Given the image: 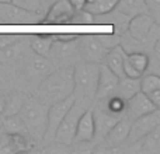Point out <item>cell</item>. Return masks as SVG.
<instances>
[{
  "mask_svg": "<svg viewBox=\"0 0 160 154\" xmlns=\"http://www.w3.org/2000/svg\"><path fill=\"white\" fill-rule=\"evenodd\" d=\"M73 94V67L61 66L45 77L35 91V98L45 105H52Z\"/></svg>",
  "mask_w": 160,
  "mask_h": 154,
  "instance_id": "obj_1",
  "label": "cell"
},
{
  "mask_svg": "<svg viewBox=\"0 0 160 154\" xmlns=\"http://www.w3.org/2000/svg\"><path fill=\"white\" fill-rule=\"evenodd\" d=\"M78 53L82 60L101 63L105 53L119 44L121 36L117 34L105 35H83L78 36Z\"/></svg>",
  "mask_w": 160,
  "mask_h": 154,
  "instance_id": "obj_2",
  "label": "cell"
},
{
  "mask_svg": "<svg viewBox=\"0 0 160 154\" xmlns=\"http://www.w3.org/2000/svg\"><path fill=\"white\" fill-rule=\"evenodd\" d=\"M47 113L48 105L42 104L35 97H25L18 111V116L24 123L25 130L34 139H44L47 128Z\"/></svg>",
  "mask_w": 160,
  "mask_h": 154,
  "instance_id": "obj_3",
  "label": "cell"
},
{
  "mask_svg": "<svg viewBox=\"0 0 160 154\" xmlns=\"http://www.w3.org/2000/svg\"><path fill=\"white\" fill-rule=\"evenodd\" d=\"M100 63L82 60L73 66V94L93 101L96 97Z\"/></svg>",
  "mask_w": 160,
  "mask_h": 154,
  "instance_id": "obj_4",
  "label": "cell"
},
{
  "mask_svg": "<svg viewBox=\"0 0 160 154\" xmlns=\"http://www.w3.org/2000/svg\"><path fill=\"white\" fill-rule=\"evenodd\" d=\"M91 101L87 98H82V97H76L75 102L72 104V107L69 108V111L66 112V115L63 116L62 122L59 123L58 129L53 136V142L63 146H70L73 144V137H75L76 126H78L79 118L88 107H90Z\"/></svg>",
  "mask_w": 160,
  "mask_h": 154,
  "instance_id": "obj_5",
  "label": "cell"
},
{
  "mask_svg": "<svg viewBox=\"0 0 160 154\" xmlns=\"http://www.w3.org/2000/svg\"><path fill=\"white\" fill-rule=\"evenodd\" d=\"M53 69H55V65L49 59L45 58V56L37 55L32 51H31L30 55L24 58L22 75H24L25 81L31 83L34 85H38L51 72H53Z\"/></svg>",
  "mask_w": 160,
  "mask_h": 154,
  "instance_id": "obj_6",
  "label": "cell"
},
{
  "mask_svg": "<svg viewBox=\"0 0 160 154\" xmlns=\"http://www.w3.org/2000/svg\"><path fill=\"white\" fill-rule=\"evenodd\" d=\"M41 17L10 3H0V24L8 25H32L41 24Z\"/></svg>",
  "mask_w": 160,
  "mask_h": 154,
  "instance_id": "obj_7",
  "label": "cell"
},
{
  "mask_svg": "<svg viewBox=\"0 0 160 154\" xmlns=\"http://www.w3.org/2000/svg\"><path fill=\"white\" fill-rule=\"evenodd\" d=\"M159 126H160V108L146 113V115L135 118L131 122L129 133H128V137L124 144L129 146V144L136 143L143 136H146L148 133H150L152 130H155Z\"/></svg>",
  "mask_w": 160,
  "mask_h": 154,
  "instance_id": "obj_8",
  "label": "cell"
},
{
  "mask_svg": "<svg viewBox=\"0 0 160 154\" xmlns=\"http://www.w3.org/2000/svg\"><path fill=\"white\" fill-rule=\"evenodd\" d=\"M75 98H76L75 94H70L69 97H66V98L61 99V101L48 107L47 128H45V133H44L45 142H53V136H55L56 129H58L59 123L62 122L63 116L66 115V112L69 111V108L75 102Z\"/></svg>",
  "mask_w": 160,
  "mask_h": 154,
  "instance_id": "obj_9",
  "label": "cell"
},
{
  "mask_svg": "<svg viewBox=\"0 0 160 154\" xmlns=\"http://www.w3.org/2000/svg\"><path fill=\"white\" fill-rule=\"evenodd\" d=\"M76 11L78 10H75L68 0H55V3L49 7L41 22L49 25L72 24V18Z\"/></svg>",
  "mask_w": 160,
  "mask_h": 154,
  "instance_id": "obj_10",
  "label": "cell"
},
{
  "mask_svg": "<svg viewBox=\"0 0 160 154\" xmlns=\"http://www.w3.org/2000/svg\"><path fill=\"white\" fill-rule=\"evenodd\" d=\"M91 109H93L94 125H96V135H94V139L102 140V139L105 137V135L108 133V130H110L122 116L114 115V113L108 112L101 105V102H98V101H97L96 107H91Z\"/></svg>",
  "mask_w": 160,
  "mask_h": 154,
  "instance_id": "obj_11",
  "label": "cell"
},
{
  "mask_svg": "<svg viewBox=\"0 0 160 154\" xmlns=\"http://www.w3.org/2000/svg\"><path fill=\"white\" fill-rule=\"evenodd\" d=\"M79 56L78 53V41H72V42H62V41H56L52 44L49 51L48 59L55 63H61V66H69V63L73 59Z\"/></svg>",
  "mask_w": 160,
  "mask_h": 154,
  "instance_id": "obj_12",
  "label": "cell"
},
{
  "mask_svg": "<svg viewBox=\"0 0 160 154\" xmlns=\"http://www.w3.org/2000/svg\"><path fill=\"white\" fill-rule=\"evenodd\" d=\"M94 135H96V125H94V116L91 105L80 115L78 126H76L75 137H73V143H88V142L94 140Z\"/></svg>",
  "mask_w": 160,
  "mask_h": 154,
  "instance_id": "obj_13",
  "label": "cell"
},
{
  "mask_svg": "<svg viewBox=\"0 0 160 154\" xmlns=\"http://www.w3.org/2000/svg\"><path fill=\"white\" fill-rule=\"evenodd\" d=\"M155 109H158V108L152 104V101L146 97V94H143L142 91H138V93L133 94L129 99H127L125 115L133 121L135 118L146 115V113L152 112V111H155Z\"/></svg>",
  "mask_w": 160,
  "mask_h": 154,
  "instance_id": "obj_14",
  "label": "cell"
},
{
  "mask_svg": "<svg viewBox=\"0 0 160 154\" xmlns=\"http://www.w3.org/2000/svg\"><path fill=\"white\" fill-rule=\"evenodd\" d=\"M119 79L105 66L104 63H100V72H98V80H97V88H96V97L94 99H102L107 98L108 95L114 93Z\"/></svg>",
  "mask_w": 160,
  "mask_h": 154,
  "instance_id": "obj_15",
  "label": "cell"
},
{
  "mask_svg": "<svg viewBox=\"0 0 160 154\" xmlns=\"http://www.w3.org/2000/svg\"><path fill=\"white\" fill-rule=\"evenodd\" d=\"M128 22H129V17H127L125 14L119 13L118 10L112 8L111 11L104 14H97L93 16V24H104V25H111L114 28V34L121 36L122 34L127 31Z\"/></svg>",
  "mask_w": 160,
  "mask_h": 154,
  "instance_id": "obj_16",
  "label": "cell"
},
{
  "mask_svg": "<svg viewBox=\"0 0 160 154\" xmlns=\"http://www.w3.org/2000/svg\"><path fill=\"white\" fill-rule=\"evenodd\" d=\"M131 122L132 119L128 118L127 115H122V118L108 130V133L105 135V137L102 139L104 143H107L108 146L111 147H118L122 146L125 143L128 137V133H129V126H131Z\"/></svg>",
  "mask_w": 160,
  "mask_h": 154,
  "instance_id": "obj_17",
  "label": "cell"
},
{
  "mask_svg": "<svg viewBox=\"0 0 160 154\" xmlns=\"http://www.w3.org/2000/svg\"><path fill=\"white\" fill-rule=\"evenodd\" d=\"M129 150L141 154H159L160 153V126L148 133L136 143L129 144Z\"/></svg>",
  "mask_w": 160,
  "mask_h": 154,
  "instance_id": "obj_18",
  "label": "cell"
},
{
  "mask_svg": "<svg viewBox=\"0 0 160 154\" xmlns=\"http://www.w3.org/2000/svg\"><path fill=\"white\" fill-rule=\"evenodd\" d=\"M127 56V52L125 49L121 46V45H115L114 48H111L107 53H105L104 59H102V63L111 70L118 79H122L124 76V59Z\"/></svg>",
  "mask_w": 160,
  "mask_h": 154,
  "instance_id": "obj_19",
  "label": "cell"
},
{
  "mask_svg": "<svg viewBox=\"0 0 160 154\" xmlns=\"http://www.w3.org/2000/svg\"><path fill=\"white\" fill-rule=\"evenodd\" d=\"M13 3L20 6L24 10L31 11V13L37 14L38 17L44 18V16L49 10L51 6L55 3V0H13Z\"/></svg>",
  "mask_w": 160,
  "mask_h": 154,
  "instance_id": "obj_20",
  "label": "cell"
},
{
  "mask_svg": "<svg viewBox=\"0 0 160 154\" xmlns=\"http://www.w3.org/2000/svg\"><path fill=\"white\" fill-rule=\"evenodd\" d=\"M56 35H48V34H38V35H34L30 41V48L32 52H35L37 55H41L48 58L49 55V51L52 44L55 42Z\"/></svg>",
  "mask_w": 160,
  "mask_h": 154,
  "instance_id": "obj_21",
  "label": "cell"
},
{
  "mask_svg": "<svg viewBox=\"0 0 160 154\" xmlns=\"http://www.w3.org/2000/svg\"><path fill=\"white\" fill-rule=\"evenodd\" d=\"M138 91H141V88H139V79L122 77V79H119L118 84H117L114 94H117L118 97H121V98H124L127 101Z\"/></svg>",
  "mask_w": 160,
  "mask_h": 154,
  "instance_id": "obj_22",
  "label": "cell"
},
{
  "mask_svg": "<svg viewBox=\"0 0 160 154\" xmlns=\"http://www.w3.org/2000/svg\"><path fill=\"white\" fill-rule=\"evenodd\" d=\"M115 10L125 14L129 18L133 16H138V14L148 13L143 0H118V3L115 6Z\"/></svg>",
  "mask_w": 160,
  "mask_h": 154,
  "instance_id": "obj_23",
  "label": "cell"
},
{
  "mask_svg": "<svg viewBox=\"0 0 160 154\" xmlns=\"http://www.w3.org/2000/svg\"><path fill=\"white\" fill-rule=\"evenodd\" d=\"M127 60L131 63V66L135 70H138L141 75L146 72L148 62H149V55L143 51H135V52L127 53Z\"/></svg>",
  "mask_w": 160,
  "mask_h": 154,
  "instance_id": "obj_24",
  "label": "cell"
},
{
  "mask_svg": "<svg viewBox=\"0 0 160 154\" xmlns=\"http://www.w3.org/2000/svg\"><path fill=\"white\" fill-rule=\"evenodd\" d=\"M117 3H118V0H93L91 3H87L84 6V10L91 13L93 16L104 14L115 8Z\"/></svg>",
  "mask_w": 160,
  "mask_h": 154,
  "instance_id": "obj_25",
  "label": "cell"
},
{
  "mask_svg": "<svg viewBox=\"0 0 160 154\" xmlns=\"http://www.w3.org/2000/svg\"><path fill=\"white\" fill-rule=\"evenodd\" d=\"M139 88L143 94H150L156 90H160V77L153 73H143L139 77Z\"/></svg>",
  "mask_w": 160,
  "mask_h": 154,
  "instance_id": "obj_26",
  "label": "cell"
},
{
  "mask_svg": "<svg viewBox=\"0 0 160 154\" xmlns=\"http://www.w3.org/2000/svg\"><path fill=\"white\" fill-rule=\"evenodd\" d=\"M3 128L7 133H24L25 135V126L22 123L21 118L18 116V113H14V115H4L3 118Z\"/></svg>",
  "mask_w": 160,
  "mask_h": 154,
  "instance_id": "obj_27",
  "label": "cell"
},
{
  "mask_svg": "<svg viewBox=\"0 0 160 154\" xmlns=\"http://www.w3.org/2000/svg\"><path fill=\"white\" fill-rule=\"evenodd\" d=\"M24 99H25V95H22V94H14L10 98H6V107H4V111H3V115L18 113Z\"/></svg>",
  "mask_w": 160,
  "mask_h": 154,
  "instance_id": "obj_28",
  "label": "cell"
},
{
  "mask_svg": "<svg viewBox=\"0 0 160 154\" xmlns=\"http://www.w3.org/2000/svg\"><path fill=\"white\" fill-rule=\"evenodd\" d=\"M72 24H82V25H87V24H93V14L86 11L84 8L83 10H78L75 13L72 18Z\"/></svg>",
  "mask_w": 160,
  "mask_h": 154,
  "instance_id": "obj_29",
  "label": "cell"
},
{
  "mask_svg": "<svg viewBox=\"0 0 160 154\" xmlns=\"http://www.w3.org/2000/svg\"><path fill=\"white\" fill-rule=\"evenodd\" d=\"M143 3H145V6H146L148 14H150V16L159 22V20H160V0H143Z\"/></svg>",
  "mask_w": 160,
  "mask_h": 154,
  "instance_id": "obj_30",
  "label": "cell"
},
{
  "mask_svg": "<svg viewBox=\"0 0 160 154\" xmlns=\"http://www.w3.org/2000/svg\"><path fill=\"white\" fill-rule=\"evenodd\" d=\"M0 153H14L10 143V137H8L7 133L0 135Z\"/></svg>",
  "mask_w": 160,
  "mask_h": 154,
  "instance_id": "obj_31",
  "label": "cell"
},
{
  "mask_svg": "<svg viewBox=\"0 0 160 154\" xmlns=\"http://www.w3.org/2000/svg\"><path fill=\"white\" fill-rule=\"evenodd\" d=\"M148 98L152 101V104L155 105L156 108H160V90H156V91H153V93H150V94H148Z\"/></svg>",
  "mask_w": 160,
  "mask_h": 154,
  "instance_id": "obj_32",
  "label": "cell"
},
{
  "mask_svg": "<svg viewBox=\"0 0 160 154\" xmlns=\"http://www.w3.org/2000/svg\"><path fill=\"white\" fill-rule=\"evenodd\" d=\"M79 35L75 34H62V35H56V41H62V42H72L76 41Z\"/></svg>",
  "mask_w": 160,
  "mask_h": 154,
  "instance_id": "obj_33",
  "label": "cell"
},
{
  "mask_svg": "<svg viewBox=\"0 0 160 154\" xmlns=\"http://www.w3.org/2000/svg\"><path fill=\"white\" fill-rule=\"evenodd\" d=\"M68 2L75 10H83L86 6V0H68Z\"/></svg>",
  "mask_w": 160,
  "mask_h": 154,
  "instance_id": "obj_34",
  "label": "cell"
},
{
  "mask_svg": "<svg viewBox=\"0 0 160 154\" xmlns=\"http://www.w3.org/2000/svg\"><path fill=\"white\" fill-rule=\"evenodd\" d=\"M4 107H6V97L0 94V115H2L3 111H4Z\"/></svg>",
  "mask_w": 160,
  "mask_h": 154,
  "instance_id": "obj_35",
  "label": "cell"
},
{
  "mask_svg": "<svg viewBox=\"0 0 160 154\" xmlns=\"http://www.w3.org/2000/svg\"><path fill=\"white\" fill-rule=\"evenodd\" d=\"M10 2H13V0H0V3H10Z\"/></svg>",
  "mask_w": 160,
  "mask_h": 154,
  "instance_id": "obj_36",
  "label": "cell"
}]
</instances>
